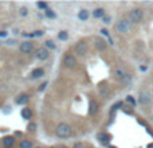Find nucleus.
Masks as SVG:
<instances>
[{
  "instance_id": "obj_1",
  "label": "nucleus",
  "mask_w": 153,
  "mask_h": 148,
  "mask_svg": "<svg viewBox=\"0 0 153 148\" xmlns=\"http://www.w3.org/2000/svg\"><path fill=\"white\" fill-rule=\"evenodd\" d=\"M71 133H73V128L70 127L69 124H66V123H61V124H58L55 128V135L61 139L70 138Z\"/></svg>"
},
{
  "instance_id": "obj_2",
  "label": "nucleus",
  "mask_w": 153,
  "mask_h": 148,
  "mask_svg": "<svg viewBox=\"0 0 153 148\" xmlns=\"http://www.w3.org/2000/svg\"><path fill=\"white\" fill-rule=\"evenodd\" d=\"M130 26H132V23H130L129 19H121V20L117 22L116 30L118 32H121V34H126V32L130 30Z\"/></svg>"
},
{
  "instance_id": "obj_3",
  "label": "nucleus",
  "mask_w": 153,
  "mask_h": 148,
  "mask_svg": "<svg viewBox=\"0 0 153 148\" xmlns=\"http://www.w3.org/2000/svg\"><path fill=\"white\" fill-rule=\"evenodd\" d=\"M144 18V12L140 8H136V10H132L129 13V20L130 23H140Z\"/></svg>"
},
{
  "instance_id": "obj_4",
  "label": "nucleus",
  "mask_w": 153,
  "mask_h": 148,
  "mask_svg": "<svg viewBox=\"0 0 153 148\" xmlns=\"http://www.w3.org/2000/svg\"><path fill=\"white\" fill-rule=\"evenodd\" d=\"M114 78H116L117 81L122 82V84H128V82H130V75H128L122 69L114 70Z\"/></svg>"
},
{
  "instance_id": "obj_5",
  "label": "nucleus",
  "mask_w": 153,
  "mask_h": 148,
  "mask_svg": "<svg viewBox=\"0 0 153 148\" xmlns=\"http://www.w3.org/2000/svg\"><path fill=\"white\" fill-rule=\"evenodd\" d=\"M74 50H75L76 55L83 57V55H86V54H87V50H89V47H87V43L85 42V40H79V42L75 45Z\"/></svg>"
},
{
  "instance_id": "obj_6",
  "label": "nucleus",
  "mask_w": 153,
  "mask_h": 148,
  "mask_svg": "<svg viewBox=\"0 0 153 148\" xmlns=\"http://www.w3.org/2000/svg\"><path fill=\"white\" fill-rule=\"evenodd\" d=\"M138 102L141 104V105L146 106L149 105V104L152 102V96L149 92H141L140 96H138Z\"/></svg>"
},
{
  "instance_id": "obj_7",
  "label": "nucleus",
  "mask_w": 153,
  "mask_h": 148,
  "mask_svg": "<svg viewBox=\"0 0 153 148\" xmlns=\"http://www.w3.org/2000/svg\"><path fill=\"white\" fill-rule=\"evenodd\" d=\"M35 57H36L39 61H46V59L50 57V53L46 47H39L36 51H35Z\"/></svg>"
},
{
  "instance_id": "obj_8",
  "label": "nucleus",
  "mask_w": 153,
  "mask_h": 148,
  "mask_svg": "<svg viewBox=\"0 0 153 148\" xmlns=\"http://www.w3.org/2000/svg\"><path fill=\"white\" fill-rule=\"evenodd\" d=\"M63 65L66 67H74L76 65V58L73 54H66L63 58Z\"/></svg>"
},
{
  "instance_id": "obj_9",
  "label": "nucleus",
  "mask_w": 153,
  "mask_h": 148,
  "mask_svg": "<svg viewBox=\"0 0 153 148\" xmlns=\"http://www.w3.org/2000/svg\"><path fill=\"white\" fill-rule=\"evenodd\" d=\"M19 50H20L23 54H30L32 50H34V45H32L31 42H23L20 45V47H19Z\"/></svg>"
},
{
  "instance_id": "obj_10",
  "label": "nucleus",
  "mask_w": 153,
  "mask_h": 148,
  "mask_svg": "<svg viewBox=\"0 0 153 148\" xmlns=\"http://www.w3.org/2000/svg\"><path fill=\"white\" fill-rule=\"evenodd\" d=\"M94 42H95V47L100 51H103L106 49V40L102 39V38H100V37L94 38Z\"/></svg>"
},
{
  "instance_id": "obj_11",
  "label": "nucleus",
  "mask_w": 153,
  "mask_h": 148,
  "mask_svg": "<svg viewBox=\"0 0 153 148\" xmlns=\"http://www.w3.org/2000/svg\"><path fill=\"white\" fill-rule=\"evenodd\" d=\"M97 139L102 144H109L110 143V140H111V136L108 135V133H105V132H101V133H98L97 135Z\"/></svg>"
},
{
  "instance_id": "obj_12",
  "label": "nucleus",
  "mask_w": 153,
  "mask_h": 148,
  "mask_svg": "<svg viewBox=\"0 0 153 148\" xmlns=\"http://www.w3.org/2000/svg\"><path fill=\"white\" fill-rule=\"evenodd\" d=\"M30 101V96L28 94H26V93H24V94H20V96H18V97H16V104H18V105H26L27 102H28Z\"/></svg>"
},
{
  "instance_id": "obj_13",
  "label": "nucleus",
  "mask_w": 153,
  "mask_h": 148,
  "mask_svg": "<svg viewBox=\"0 0 153 148\" xmlns=\"http://www.w3.org/2000/svg\"><path fill=\"white\" fill-rule=\"evenodd\" d=\"M13 144H15V139L12 136H5L3 139V146H4V148H11Z\"/></svg>"
},
{
  "instance_id": "obj_14",
  "label": "nucleus",
  "mask_w": 153,
  "mask_h": 148,
  "mask_svg": "<svg viewBox=\"0 0 153 148\" xmlns=\"http://www.w3.org/2000/svg\"><path fill=\"white\" fill-rule=\"evenodd\" d=\"M98 112V102L97 101H90L89 104V114H95Z\"/></svg>"
},
{
  "instance_id": "obj_15",
  "label": "nucleus",
  "mask_w": 153,
  "mask_h": 148,
  "mask_svg": "<svg viewBox=\"0 0 153 148\" xmlns=\"http://www.w3.org/2000/svg\"><path fill=\"white\" fill-rule=\"evenodd\" d=\"M43 74H45V70H43L42 67H36V69L32 70L31 77H32V78H39V77H42Z\"/></svg>"
},
{
  "instance_id": "obj_16",
  "label": "nucleus",
  "mask_w": 153,
  "mask_h": 148,
  "mask_svg": "<svg viewBox=\"0 0 153 148\" xmlns=\"http://www.w3.org/2000/svg\"><path fill=\"white\" fill-rule=\"evenodd\" d=\"M31 116H32V112H31V109L30 108H23L22 109V117H23V119L30 120L31 119Z\"/></svg>"
},
{
  "instance_id": "obj_17",
  "label": "nucleus",
  "mask_w": 153,
  "mask_h": 148,
  "mask_svg": "<svg viewBox=\"0 0 153 148\" xmlns=\"http://www.w3.org/2000/svg\"><path fill=\"white\" fill-rule=\"evenodd\" d=\"M109 94H110V89H109L108 86H101L100 87V96L103 98L109 97Z\"/></svg>"
},
{
  "instance_id": "obj_18",
  "label": "nucleus",
  "mask_w": 153,
  "mask_h": 148,
  "mask_svg": "<svg viewBox=\"0 0 153 148\" xmlns=\"http://www.w3.org/2000/svg\"><path fill=\"white\" fill-rule=\"evenodd\" d=\"M93 16L94 18H103V16H106L105 10L103 8H97V10L93 11Z\"/></svg>"
},
{
  "instance_id": "obj_19",
  "label": "nucleus",
  "mask_w": 153,
  "mask_h": 148,
  "mask_svg": "<svg viewBox=\"0 0 153 148\" xmlns=\"http://www.w3.org/2000/svg\"><path fill=\"white\" fill-rule=\"evenodd\" d=\"M78 18H79V20H87V19H89V11L81 10L78 13Z\"/></svg>"
},
{
  "instance_id": "obj_20",
  "label": "nucleus",
  "mask_w": 153,
  "mask_h": 148,
  "mask_svg": "<svg viewBox=\"0 0 153 148\" xmlns=\"http://www.w3.org/2000/svg\"><path fill=\"white\" fill-rule=\"evenodd\" d=\"M20 148H34V146H32V143L30 140H22Z\"/></svg>"
},
{
  "instance_id": "obj_21",
  "label": "nucleus",
  "mask_w": 153,
  "mask_h": 148,
  "mask_svg": "<svg viewBox=\"0 0 153 148\" xmlns=\"http://www.w3.org/2000/svg\"><path fill=\"white\" fill-rule=\"evenodd\" d=\"M45 46H46V49H51V50H55V47H56L55 43H54L51 39L46 40V42H45Z\"/></svg>"
},
{
  "instance_id": "obj_22",
  "label": "nucleus",
  "mask_w": 153,
  "mask_h": 148,
  "mask_svg": "<svg viewBox=\"0 0 153 148\" xmlns=\"http://www.w3.org/2000/svg\"><path fill=\"white\" fill-rule=\"evenodd\" d=\"M58 38L61 40H67V39H69V34H67V31H61L58 34Z\"/></svg>"
},
{
  "instance_id": "obj_23",
  "label": "nucleus",
  "mask_w": 153,
  "mask_h": 148,
  "mask_svg": "<svg viewBox=\"0 0 153 148\" xmlns=\"http://www.w3.org/2000/svg\"><path fill=\"white\" fill-rule=\"evenodd\" d=\"M46 15H47V18H51V19H55L56 18L55 12H54L53 10H50V8H47V10H46Z\"/></svg>"
},
{
  "instance_id": "obj_24",
  "label": "nucleus",
  "mask_w": 153,
  "mask_h": 148,
  "mask_svg": "<svg viewBox=\"0 0 153 148\" xmlns=\"http://www.w3.org/2000/svg\"><path fill=\"white\" fill-rule=\"evenodd\" d=\"M120 106H122V102H121V101H118V102H117V104H114V105H113V106H111V111H110V114H113V113H114V112H116V111H117V109H118V108H120Z\"/></svg>"
},
{
  "instance_id": "obj_25",
  "label": "nucleus",
  "mask_w": 153,
  "mask_h": 148,
  "mask_svg": "<svg viewBox=\"0 0 153 148\" xmlns=\"http://www.w3.org/2000/svg\"><path fill=\"white\" fill-rule=\"evenodd\" d=\"M38 7H39L40 10H47L48 5H47V3H45V1H39L38 3Z\"/></svg>"
},
{
  "instance_id": "obj_26",
  "label": "nucleus",
  "mask_w": 153,
  "mask_h": 148,
  "mask_svg": "<svg viewBox=\"0 0 153 148\" xmlns=\"http://www.w3.org/2000/svg\"><path fill=\"white\" fill-rule=\"evenodd\" d=\"M126 101H128V102H129L132 106H134V105H136V100L132 97V96H128V97H126Z\"/></svg>"
},
{
  "instance_id": "obj_27",
  "label": "nucleus",
  "mask_w": 153,
  "mask_h": 148,
  "mask_svg": "<svg viewBox=\"0 0 153 148\" xmlns=\"http://www.w3.org/2000/svg\"><path fill=\"white\" fill-rule=\"evenodd\" d=\"M27 128H28V131H31V132H35V129H36V124H35V123H30Z\"/></svg>"
},
{
  "instance_id": "obj_28",
  "label": "nucleus",
  "mask_w": 153,
  "mask_h": 148,
  "mask_svg": "<svg viewBox=\"0 0 153 148\" xmlns=\"http://www.w3.org/2000/svg\"><path fill=\"white\" fill-rule=\"evenodd\" d=\"M103 23H106V24H109V23H110V16H109V15L103 16Z\"/></svg>"
},
{
  "instance_id": "obj_29",
  "label": "nucleus",
  "mask_w": 153,
  "mask_h": 148,
  "mask_svg": "<svg viewBox=\"0 0 153 148\" xmlns=\"http://www.w3.org/2000/svg\"><path fill=\"white\" fill-rule=\"evenodd\" d=\"M20 13H22L23 16H26V15H27V8H26V7H22V8H20Z\"/></svg>"
},
{
  "instance_id": "obj_30",
  "label": "nucleus",
  "mask_w": 153,
  "mask_h": 148,
  "mask_svg": "<svg viewBox=\"0 0 153 148\" xmlns=\"http://www.w3.org/2000/svg\"><path fill=\"white\" fill-rule=\"evenodd\" d=\"M42 35H43V31H39V30L34 32V37H42Z\"/></svg>"
},
{
  "instance_id": "obj_31",
  "label": "nucleus",
  "mask_w": 153,
  "mask_h": 148,
  "mask_svg": "<svg viewBox=\"0 0 153 148\" xmlns=\"http://www.w3.org/2000/svg\"><path fill=\"white\" fill-rule=\"evenodd\" d=\"M46 86H47V82H45V84H42V86H39V92H42V90L46 89Z\"/></svg>"
},
{
  "instance_id": "obj_32",
  "label": "nucleus",
  "mask_w": 153,
  "mask_h": 148,
  "mask_svg": "<svg viewBox=\"0 0 153 148\" xmlns=\"http://www.w3.org/2000/svg\"><path fill=\"white\" fill-rule=\"evenodd\" d=\"M101 32H102V34L105 35V37H109V31H108V30L103 28V30H101Z\"/></svg>"
},
{
  "instance_id": "obj_33",
  "label": "nucleus",
  "mask_w": 153,
  "mask_h": 148,
  "mask_svg": "<svg viewBox=\"0 0 153 148\" xmlns=\"http://www.w3.org/2000/svg\"><path fill=\"white\" fill-rule=\"evenodd\" d=\"M0 37H1V38L7 37V32H5V31H0Z\"/></svg>"
},
{
  "instance_id": "obj_34",
  "label": "nucleus",
  "mask_w": 153,
  "mask_h": 148,
  "mask_svg": "<svg viewBox=\"0 0 153 148\" xmlns=\"http://www.w3.org/2000/svg\"><path fill=\"white\" fill-rule=\"evenodd\" d=\"M110 148H116V147H113V146H110Z\"/></svg>"
},
{
  "instance_id": "obj_35",
  "label": "nucleus",
  "mask_w": 153,
  "mask_h": 148,
  "mask_svg": "<svg viewBox=\"0 0 153 148\" xmlns=\"http://www.w3.org/2000/svg\"><path fill=\"white\" fill-rule=\"evenodd\" d=\"M59 148H66V147H65V146H63V147H59Z\"/></svg>"
},
{
  "instance_id": "obj_36",
  "label": "nucleus",
  "mask_w": 153,
  "mask_h": 148,
  "mask_svg": "<svg viewBox=\"0 0 153 148\" xmlns=\"http://www.w3.org/2000/svg\"><path fill=\"white\" fill-rule=\"evenodd\" d=\"M152 136H153V133H152Z\"/></svg>"
}]
</instances>
